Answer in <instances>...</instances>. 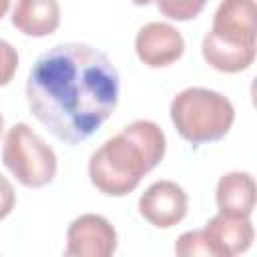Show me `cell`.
<instances>
[{
  "mask_svg": "<svg viewBox=\"0 0 257 257\" xmlns=\"http://www.w3.org/2000/svg\"><path fill=\"white\" fill-rule=\"evenodd\" d=\"M135 50L145 66L163 68L183 56L185 40L175 26L167 22H149L137 32Z\"/></svg>",
  "mask_w": 257,
  "mask_h": 257,
  "instance_id": "8",
  "label": "cell"
},
{
  "mask_svg": "<svg viewBox=\"0 0 257 257\" xmlns=\"http://www.w3.org/2000/svg\"><path fill=\"white\" fill-rule=\"evenodd\" d=\"M8 8H10V0H0V20H2L4 14L8 12Z\"/></svg>",
  "mask_w": 257,
  "mask_h": 257,
  "instance_id": "16",
  "label": "cell"
},
{
  "mask_svg": "<svg viewBox=\"0 0 257 257\" xmlns=\"http://www.w3.org/2000/svg\"><path fill=\"white\" fill-rule=\"evenodd\" d=\"M14 205H16L14 187H12V183L4 175H0V221L12 213Z\"/></svg>",
  "mask_w": 257,
  "mask_h": 257,
  "instance_id": "15",
  "label": "cell"
},
{
  "mask_svg": "<svg viewBox=\"0 0 257 257\" xmlns=\"http://www.w3.org/2000/svg\"><path fill=\"white\" fill-rule=\"evenodd\" d=\"M2 163L20 185L30 189L52 183L58 169L56 153L26 122H18L6 133Z\"/></svg>",
  "mask_w": 257,
  "mask_h": 257,
  "instance_id": "5",
  "label": "cell"
},
{
  "mask_svg": "<svg viewBox=\"0 0 257 257\" xmlns=\"http://www.w3.org/2000/svg\"><path fill=\"white\" fill-rule=\"evenodd\" d=\"M159 12L171 20H191L201 14L207 0H155Z\"/></svg>",
  "mask_w": 257,
  "mask_h": 257,
  "instance_id": "12",
  "label": "cell"
},
{
  "mask_svg": "<svg viewBox=\"0 0 257 257\" xmlns=\"http://www.w3.org/2000/svg\"><path fill=\"white\" fill-rule=\"evenodd\" d=\"M2 131H4V116L0 114V135H2Z\"/></svg>",
  "mask_w": 257,
  "mask_h": 257,
  "instance_id": "18",
  "label": "cell"
},
{
  "mask_svg": "<svg viewBox=\"0 0 257 257\" xmlns=\"http://www.w3.org/2000/svg\"><path fill=\"white\" fill-rule=\"evenodd\" d=\"M165 151L167 139L157 122L133 120L90 155V183L108 197H124L163 161Z\"/></svg>",
  "mask_w": 257,
  "mask_h": 257,
  "instance_id": "2",
  "label": "cell"
},
{
  "mask_svg": "<svg viewBox=\"0 0 257 257\" xmlns=\"http://www.w3.org/2000/svg\"><path fill=\"white\" fill-rule=\"evenodd\" d=\"M213 249V257H233L245 253L255 237L249 215L223 213L211 217L203 229Z\"/></svg>",
  "mask_w": 257,
  "mask_h": 257,
  "instance_id": "9",
  "label": "cell"
},
{
  "mask_svg": "<svg viewBox=\"0 0 257 257\" xmlns=\"http://www.w3.org/2000/svg\"><path fill=\"white\" fill-rule=\"evenodd\" d=\"M189 199L175 181H155L139 199V213L145 221L159 229L179 225L187 215Z\"/></svg>",
  "mask_w": 257,
  "mask_h": 257,
  "instance_id": "7",
  "label": "cell"
},
{
  "mask_svg": "<svg viewBox=\"0 0 257 257\" xmlns=\"http://www.w3.org/2000/svg\"><path fill=\"white\" fill-rule=\"evenodd\" d=\"M120 78L100 50L62 42L42 52L26 80L30 112L62 143L86 141L118 104Z\"/></svg>",
  "mask_w": 257,
  "mask_h": 257,
  "instance_id": "1",
  "label": "cell"
},
{
  "mask_svg": "<svg viewBox=\"0 0 257 257\" xmlns=\"http://www.w3.org/2000/svg\"><path fill=\"white\" fill-rule=\"evenodd\" d=\"M12 24L32 38L50 36L60 24V6L56 0H18L12 10Z\"/></svg>",
  "mask_w": 257,
  "mask_h": 257,
  "instance_id": "10",
  "label": "cell"
},
{
  "mask_svg": "<svg viewBox=\"0 0 257 257\" xmlns=\"http://www.w3.org/2000/svg\"><path fill=\"white\" fill-rule=\"evenodd\" d=\"M131 2H133V4H137V6H147L151 0H131Z\"/></svg>",
  "mask_w": 257,
  "mask_h": 257,
  "instance_id": "17",
  "label": "cell"
},
{
  "mask_svg": "<svg viewBox=\"0 0 257 257\" xmlns=\"http://www.w3.org/2000/svg\"><path fill=\"white\" fill-rule=\"evenodd\" d=\"M175 253L181 257H195V255H211L213 257L211 243L203 229L183 233L175 243Z\"/></svg>",
  "mask_w": 257,
  "mask_h": 257,
  "instance_id": "13",
  "label": "cell"
},
{
  "mask_svg": "<svg viewBox=\"0 0 257 257\" xmlns=\"http://www.w3.org/2000/svg\"><path fill=\"white\" fill-rule=\"evenodd\" d=\"M215 201L219 211L251 215L255 209V181L249 173L231 171L223 175L217 183Z\"/></svg>",
  "mask_w": 257,
  "mask_h": 257,
  "instance_id": "11",
  "label": "cell"
},
{
  "mask_svg": "<svg viewBox=\"0 0 257 257\" xmlns=\"http://www.w3.org/2000/svg\"><path fill=\"white\" fill-rule=\"evenodd\" d=\"M171 120L177 133L191 145L221 141L233 126V102L211 88L191 86L171 100Z\"/></svg>",
  "mask_w": 257,
  "mask_h": 257,
  "instance_id": "4",
  "label": "cell"
},
{
  "mask_svg": "<svg viewBox=\"0 0 257 257\" xmlns=\"http://www.w3.org/2000/svg\"><path fill=\"white\" fill-rule=\"evenodd\" d=\"M16 68H18V52H16V48L10 42L0 38V86H6L12 80Z\"/></svg>",
  "mask_w": 257,
  "mask_h": 257,
  "instance_id": "14",
  "label": "cell"
},
{
  "mask_svg": "<svg viewBox=\"0 0 257 257\" xmlns=\"http://www.w3.org/2000/svg\"><path fill=\"white\" fill-rule=\"evenodd\" d=\"M255 0H221L203 38V58L219 72H241L255 60Z\"/></svg>",
  "mask_w": 257,
  "mask_h": 257,
  "instance_id": "3",
  "label": "cell"
},
{
  "mask_svg": "<svg viewBox=\"0 0 257 257\" xmlns=\"http://www.w3.org/2000/svg\"><path fill=\"white\" fill-rule=\"evenodd\" d=\"M116 231L102 215L86 213L76 217L66 231L68 257H108L116 251Z\"/></svg>",
  "mask_w": 257,
  "mask_h": 257,
  "instance_id": "6",
  "label": "cell"
}]
</instances>
